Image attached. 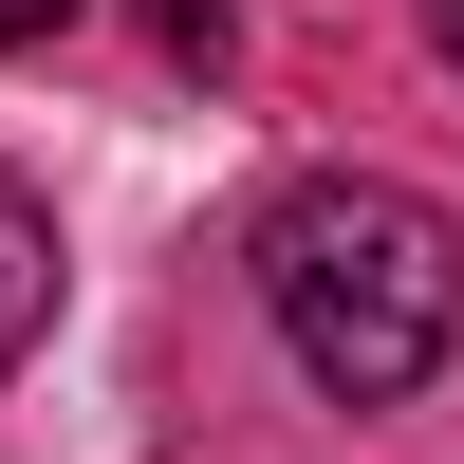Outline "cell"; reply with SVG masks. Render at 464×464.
I'll return each instance as SVG.
<instances>
[{
	"instance_id": "6da1fadb",
	"label": "cell",
	"mask_w": 464,
	"mask_h": 464,
	"mask_svg": "<svg viewBox=\"0 0 464 464\" xmlns=\"http://www.w3.org/2000/svg\"><path fill=\"white\" fill-rule=\"evenodd\" d=\"M260 316H279V353L334 409H391V391H428L446 334H464V242H446L428 186L316 168V186L260 205Z\"/></svg>"
},
{
	"instance_id": "7a4b0ae2",
	"label": "cell",
	"mask_w": 464,
	"mask_h": 464,
	"mask_svg": "<svg viewBox=\"0 0 464 464\" xmlns=\"http://www.w3.org/2000/svg\"><path fill=\"white\" fill-rule=\"evenodd\" d=\"M37 334H56V205L0 168V372H19Z\"/></svg>"
},
{
	"instance_id": "3957f363",
	"label": "cell",
	"mask_w": 464,
	"mask_h": 464,
	"mask_svg": "<svg viewBox=\"0 0 464 464\" xmlns=\"http://www.w3.org/2000/svg\"><path fill=\"white\" fill-rule=\"evenodd\" d=\"M149 37L168 56H223V0H149Z\"/></svg>"
},
{
	"instance_id": "277c9868",
	"label": "cell",
	"mask_w": 464,
	"mask_h": 464,
	"mask_svg": "<svg viewBox=\"0 0 464 464\" xmlns=\"http://www.w3.org/2000/svg\"><path fill=\"white\" fill-rule=\"evenodd\" d=\"M56 19H74V0H0V56H19V37H56Z\"/></svg>"
},
{
	"instance_id": "5b68a950",
	"label": "cell",
	"mask_w": 464,
	"mask_h": 464,
	"mask_svg": "<svg viewBox=\"0 0 464 464\" xmlns=\"http://www.w3.org/2000/svg\"><path fill=\"white\" fill-rule=\"evenodd\" d=\"M428 37H446V56H464V0H428Z\"/></svg>"
}]
</instances>
